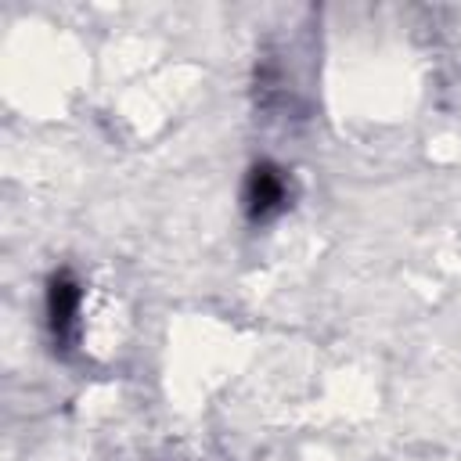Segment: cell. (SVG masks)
<instances>
[{
  "label": "cell",
  "instance_id": "obj_1",
  "mask_svg": "<svg viewBox=\"0 0 461 461\" xmlns=\"http://www.w3.org/2000/svg\"><path fill=\"white\" fill-rule=\"evenodd\" d=\"M285 194H288V187H285L281 169L256 166L249 173V184H245V212L252 220H267V216H274L285 205Z\"/></svg>",
  "mask_w": 461,
  "mask_h": 461
},
{
  "label": "cell",
  "instance_id": "obj_2",
  "mask_svg": "<svg viewBox=\"0 0 461 461\" xmlns=\"http://www.w3.org/2000/svg\"><path fill=\"white\" fill-rule=\"evenodd\" d=\"M47 313H50L54 339H65V335L72 331V324H76V313H79V288H76L68 277H54V281H50Z\"/></svg>",
  "mask_w": 461,
  "mask_h": 461
}]
</instances>
